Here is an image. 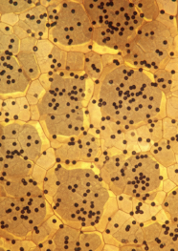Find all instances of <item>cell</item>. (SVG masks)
Listing matches in <instances>:
<instances>
[{"instance_id": "cell-1", "label": "cell", "mask_w": 178, "mask_h": 251, "mask_svg": "<svg viewBox=\"0 0 178 251\" xmlns=\"http://www.w3.org/2000/svg\"><path fill=\"white\" fill-rule=\"evenodd\" d=\"M103 61L92 99L104 119L130 130L167 117L166 97L149 72L128 66L120 54H105Z\"/></svg>"}, {"instance_id": "cell-2", "label": "cell", "mask_w": 178, "mask_h": 251, "mask_svg": "<svg viewBox=\"0 0 178 251\" xmlns=\"http://www.w3.org/2000/svg\"><path fill=\"white\" fill-rule=\"evenodd\" d=\"M59 188L51 206L64 224L81 230L96 229L111 192L102 180L98 169L91 167H53Z\"/></svg>"}, {"instance_id": "cell-3", "label": "cell", "mask_w": 178, "mask_h": 251, "mask_svg": "<svg viewBox=\"0 0 178 251\" xmlns=\"http://www.w3.org/2000/svg\"><path fill=\"white\" fill-rule=\"evenodd\" d=\"M93 27V44L110 53L125 51L145 22L133 1L83 0Z\"/></svg>"}, {"instance_id": "cell-4", "label": "cell", "mask_w": 178, "mask_h": 251, "mask_svg": "<svg viewBox=\"0 0 178 251\" xmlns=\"http://www.w3.org/2000/svg\"><path fill=\"white\" fill-rule=\"evenodd\" d=\"M46 7L51 42L65 51L93 50V27L81 1H50Z\"/></svg>"}, {"instance_id": "cell-5", "label": "cell", "mask_w": 178, "mask_h": 251, "mask_svg": "<svg viewBox=\"0 0 178 251\" xmlns=\"http://www.w3.org/2000/svg\"><path fill=\"white\" fill-rule=\"evenodd\" d=\"M177 36L158 20L145 21L120 54L128 66L153 73L164 69L171 58L178 56L175 50Z\"/></svg>"}, {"instance_id": "cell-6", "label": "cell", "mask_w": 178, "mask_h": 251, "mask_svg": "<svg viewBox=\"0 0 178 251\" xmlns=\"http://www.w3.org/2000/svg\"><path fill=\"white\" fill-rule=\"evenodd\" d=\"M53 214L51 203L43 194L21 199L0 195V236L28 239L36 226Z\"/></svg>"}, {"instance_id": "cell-7", "label": "cell", "mask_w": 178, "mask_h": 251, "mask_svg": "<svg viewBox=\"0 0 178 251\" xmlns=\"http://www.w3.org/2000/svg\"><path fill=\"white\" fill-rule=\"evenodd\" d=\"M162 180L160 164L149 152H141L125 159L118 179L107 188L113 196L125 194L141 200L146 194L158 191Z\"/></svg>"}, {"instance_id": "cell-8", "label": "cell", "mask_w": 178, "mask_h": 251, "mask_svg": "<svg viewBox=\"0 0 178 251\" xmlns=\"http://www.w3.org/2000/svg\"><path fill=\"white\" fill-rule=\"evenodd\" d=\"M0 124V144L8 154L20 155L36 162L42 151L51 146L39 122Z\"/></svg>"}, {"instance_id": "cell-9", "label": "cell", "mask_w": 178, "mask_h": 251, "mask_svg": "<svg viewBox=\"0 0 178 251\" xmlns=\"http://www.w3.org/2000/svg\"><path fill=\"white\" fill-rule=\"evenodd\" d=\"M39 81L46 92L59 96H65L84 102L87 106L93 96L94 82L83 72H68L65 70L58 73L41 74Z\"/></svg>"}, {"instance_id": "cell-10", "label": "cell", "mask_w": 178, "mask_h": 251, "mask_svg": "<svg viewBox=\"0 0 178 251\" xmlns=\"http://www.w3.org/2000/svg\"><path fill=\"white\" fill-rule=\"evenodd\" d=\"M43 131L56 148L61 143L79 137L89 125L87 108L61 115H50L39 121Z\"/></svg>"}, {"instance_id": "cell-11", "label": "cell", "mask_w": 178, "mask_h": 251, "mask_svg": "<svg viewBox=\"0 0 178 251\" xmlns=\"http://www.w3.org/2000/svg\"><path fill=\"white\" fill-rule=\"evenodd\" d=\"M31 80L21 69L16 55L0 56V98L23 97Z\"/></svg>"}, {"instance_id": "cell-12", "label": "cell", "mask_w": 178, "mask_h": 251, "mask_svg": "<svg viewBox=\"0 0 178 251\" xmlns=\"http://www.w3.org/2000/svg\"><path fill=\"white\" fill-rule=\"evenodd\" d=\"M20 40L25 38L48 39V12L41 1L36 6L19 15L18 24L13 27Z\"/></svg>"}, {"instance_id": "cell-13", "label": "cell", "mask_w": 178, "mask_h": 251, "mask_svg": "<svg viewBox=\"0 0 178 251\" xmlns=\"http://www.w3.org/2000/svg\"><path fill=\"white\" fill-rule=\"evenodd\" d=\"M33 52L41 74L64 70L67 51L58 47L49 39H37Z\"/></svg>"}, {"instance_id": "cell-14", "label": "cell", "mask_w": 178, "mask_h": 251, "mask_svg": "<svg viewBox=\"0 0 178 251\" xmlns=\"http://www.w3.org/2000/svg\"><path fill=\"white\" fill-rule=\"evenodd\" d=\"M36 107L39 113L40 121L50 115H61L72 111L84 109L88 106L84 102L69 97L59 96L46 92L36 104Z\"/></svg>"}, {"instance_id": "cell-15", "label": "cell", "mask_w": 178, "mask_h": 251, "mask_svg": "<svg viewBox=\"0 0 178 251\" xmlns=\"http://www.w3.org/2000/svg\"><path fill=\"white\" fill-rule=\"evenodd\" d=\"M41 194L42 187L32 175L16 179L0 176V195L21 199Z\"/></svg>"}, {"instance_id": "cell-16", "label": "cell", "mask_w": 178, "mask_h": 251, "mask_svg": "<svg viewBox=\"0 0 178 251\" xmlns=\"http://www.w3.org/2000/svg\"><path fill=\"white\" fill-rule=\"evenodd\" d=\"M103 236L106 244L118 247L119 250L124 246L142 247L144 244L143 224L137 222L131 216L115 233L112 235L103 234Z\"/></svg>"}, {"instance_id": "cell-17", "label": "cell", "mask_w": 178, "mask_h": 251, "mask_svg": "<svg viewBox=\"0 0 178 251\" xmlns=\"http://www.w3.org/2000/svg\"><path fill=\"white\" fill-rule=\"evenodd\" d=\"M31 122V105L25 96L8 98L3 100L0 123Z\"/></svg>"}, {"instance_id": "cell-18", "label": "cell", "mask_w": 178, "mask_h": 251, "mask_svg": "<svg viewBox=\"0 0 178 251\" xmlns=\"http://www.w3.org/2000/svg\"><path fill=\"white\" fill-rule=\"evenodd\" d=\"M144 251H178V226L170 220L162 224V230L158 238L143 246Z\"/></svg>"}, {"instance_id": "cell-19", "label": "cell", "mask_w": 178, "mask_h": 251, "mask_svg": "<svg viewBox=\"0 0 178 251\" xmlns=\"http://www.w3.org/2000/svg\"><path fill=\"white\" fill-rule=\"evenodd\" d=\"M77 140L81 148L82 163L92 164L96 162V160L102 154V144L100 138L89 129V125L82 134L77 137Z\"/></svg>"}, {"instance_id": "cell-20", "label": "cell", "mask_w": 178, "mask_h": 251, "mask_svg": "<svg viewBox=\"0 0 178 251\" xmlns=\"http://www.w3.org/2000/svg\"><path fill=\"white\" fill-rule=\"evenodd\" d=\"M35 164V162L30 161L20 155L7 153L0 176L12 179L30 176L32 175Z\"/></svg>"}, {"instance_id": "cell-21", "label": "cell", "mask_w": 178, "mask_h": 251, "mask_svg": "<svg viewBox=\"0 0 178 251\" xmlns=\"http://www.w3.org/2000/svg\"><path fill=\"white\" fill-rule=\"evenodd\" d=\"M55 149L56 162L58 164L75 167L79 166L81 162V148L77 138L68 140L59 144Z\"/></svg>"}, {"instance_id": "cell-22", "label": "cell", "mask_w": 178, "mask_h": 251, "mask_svg": "<svg viewBox=\"0 0 178 251\" xmlns=\"http://www.w3.org/2000/svg\"><path fill=\"white\" fill-rule=\"evenodd\" d=\"M81 232V229L63 223L52 238L56 246V251H80L79 239Z\"/></svg>"}, {"instance_id": "cell-23", "label": "cell", "mask_w": 178, "mask_h": 251, "mask_svg": "<svg viewBox=\"0 0 178 251\" xmlns=\"http://www.w3.org/2000/svg\"><path fill=\"white\" fill-rule=\"evenodd\" d=\"M63 222L54 213L48 219H46L43 223L36 226L29 236V240H31L36 247L41 245L42 243L53 238L54 234L61 226Z\"/></svg>"}, {"instance_id": "cell-24", "label": "cell", "mask_w": 178, "mask_h": 251, "mask_svg": "<svg viewBox=\"0 0 178 251\" xmlns=\"http://www.w3.org/2000/svg\"><path fill=\"white\" fill-rule=\"evenodd\" d=\"M20 39L16 36L13 27L0 22V56L16 55L19 52Z\"/></svg>"}, {"instance_id": "cell-25", "label": "cell", "mask_w": 178, "mask_h": 251, "mask_svg": "<svg viewBox=\"0 0 178 251\" xmlns=\"http://www.w3.org/2000/svg\"><path fill=\"white\" fill-rule=\"evenodd\" d=\"M149 153L154 160L164 167H168L177 162V155L168 140L162 139L158 143L153 144Z\"/></svg>"}, {"instance_id": "cell-26", "label": "cell", "mask_w": 178, "mask_h": 251, "mask_svg": "<svg viewBox=\"0 0 178 251\" xmlns=\"http://www.w3.org/2000/svg\"><path fill=\"white\" fill-rule=\"evenodd\" d=\"M17 58L21 69L31 81L38 79L41 72L33 50H19Z\"/></svg>"}, {"instance_id": "cell-27", "label": "cell", "mask_w": 178, "mask_h": 251, "mask_svg": "<svg viewBox=\"0 0 178 251\" xmlns=\"http://www.w3.org/2000/svg\"><path fill=\"white\" fill-rule=\"evenodd\" d=\"M105 245L106 243L102 232L97 229L82 230L79 239V251H103Z\"/></svg>"}, {"instance_id": "cell-28", "label": "cell", "mask_w": 178, "mask_h": 251, "mask_svg": "<svg viewBox=\"0 0 178 251\" xmlns=\"http://www.w3.org/2000/svg\"><path fill=\"white\" fill-rule=\"evenodd\" d=\"M104 71L103 55L92 50L85 54V73L94 83L100 79Z\"/></svg>"}, {"instance_id": "cell-29", "label": "cell", "mask_w": 178, "mask_h": 251, "mask_svg": "<svg viewBox=\"0 0 178 251\" xmlns=\"http://www.w3.org/2000/svg\"><path fill=\"white\" fill-rule=\"evenodd\" d=\"M36 3L35 0H0V16L8 14L19 16L35 7Z\"/></svg>"}, {"instance_id": "cell-30", "label": "cell", "mask_w": 178, "mask_h": 251, "mask_svg": "<svg viewBox=\"0 0 178 251\" xmlns=\"http://www.w3.org/2000/svg\"><path fill=\"white\" fill-rule=\"evenodd\" d=\"M162 208L170 221L175 224L178 220V186L166 194L162 202Z\"/></svg>"}, {"instance_id": "cell-31", "label": "cell", "mask_w": 178, "mask_h": 251, "mask_svg": "<svg viewBox=\"0 0 178 251\" xmlns=\"http://www.w3.org/2000/svg\"><path fill=\"white\" fill-rule=\"evenodd\" d=\"M138 12L142 16L145 21L156 20L159 16V8L157 1L153 0H136L133 1Z\"/></svg>"}, {"instance_id": "cell-32", "label": "cell", "mask_w": 178, "mask_h": 251, "mask_svg": "<svg viewBox=\"0 0 178 251\" xmlns=\"http://www.w3.org/2000/svg\"><path fill=\"white\" fill-rule=\"evenodd\" d=\"M152 78L159 89L163 92L166 98L172 97L173 95V74L165 70L159 69L151 74Z\"/></svg>"}, {"instance_id": "cell-33", "label": "cell", "mask_w": 178, "mask_h": 251, "mask_svg": "<svg viewBox=\"0 0 178 251\" xmlns=\"http://www.w3.org/2000/svg\"><path fill=\"white\" fill-rule=\"evenodd\" d=\"M64 70L68 72L85 71V54L78 51H67Z\"/></svg>"}, {"instance_id": "cell-34", "label": "cell", "mask_w": 178, "mask_h": 251, "mask_svg": "<svg viewBox=\"0 0 178 251\" xmlns=\"http://www.w3.org/2000/svg\"><path fill=\"white\" fill-rule=\"evenodd\" d=\"M130 217L131 215L129 213H126L125 211L118 209L113 215L109 218L107 226H106L105 231L103 232V234L112 235V234L115 233Z\"/></svg>"}, {"instance_id": "cell-35", "label": "cell", "mask_w": 178, "mask_h": 251, "mask_svg": "<svg viewBox=\"0 0 178 251\" xmlns=\"http://www.w3.org/2000/svg\"><path fill=\"white\" fill-rule=\"evenodd\" d=\"M45 93L46 90L43 87L39 79H35L30 82L29 87L25 94V98L27 99L29 104L31 106H34L38 103V101L45 95Z\"/></svg>"}, {"instance_id": "cell-36", "label": "cell", "mask_w": 178, "mask_h": 251, "mask_svg": "<svg viewBox=\"0 0 178 251\" xmlns=\"http://www.w3.org/2000/svg\"><path fill=\"white\" fill-rule=\"evenodd\" d=\"M59 188V181L54 172L53 167L49 169L45 175L42 183V192L45 198L48 200L49 202L52 201L55 193Z\"/></svg>"}, {"instance_id": "cell-37", "label": "cell", "mask_w": 178, "mask_h": 251, "mask_svg": "<svg viewBox=\"0 0 178 251\" xmlns=\"http://www.w3.org/2000/svg\"><path fill=\"white\" fill-rule=\"evenodd\" d=\"M163 139L172 143L178 142V120H173L168 117L162 120Z\"/></svg>"}, {"instance_id": "cell-38", "label": "cell", "mask_w": 178, "mask_h": 251, "mask_svg": "<svg viewBox=\"0 0 178 251\" xmlns=\"http://www.w3.org/2000/svg\"><path fill=\"white\" fill-rule=\"evenodd\" d=\"M161 230H162V224L160 222H154L149 225L144 226L143 224V232H144V244L148 245L153 241H155L158 236L160 235Z\"/></svg>"}, {"instance_id": "cell-39", "label": "cell", "mask_w": 178, "mask_h": 251, "mask_svg": "<svg viewBox=\"0 0 178 251\" xmlns=\"http://www.w3.org/2000/svg\"><path fill=\"white\" fill-rule=\"evenodd\" d=\"M35 163L47 171L54 167L57 164V162H56L55 149L53 147L50 146L47 149L43 150Z\"/></svg>"}, {"instance_id": "cell-40", "label": "cell", "mask_w": 178, "mask_h": 251, "mask_svg": "<svg viewBox=\"0 0 178 251\" xmlns=\"http://www.w3.org/2000/svg\"><path fill=\"white\" fill-rule=\"evenodd\" d=\"M166 115L173 120H178V98L169 97L166 100Z\"/></svg>"}, {"instance_id": "cell-41", "label": "cell", "mask_w": 178, "mask_h": 251, "mask_svg": "<svg viewBox=\"0 0 178 251\" xmlns=\"http://www.w3.org/2000/svg\"><path fill=\"white\" fill-rule=\"evenodd\" d=\"M115 197L117 200L119 209L130 214L133 208V198L129 197L125 194H121Z\"/></svg>"}, {"instance_id": "cell-42", "label": "cell", "mask_w": 178, "mask_h": 251, "mask_svg": "<svg viewBox=\"0 0 178 251\" xmlns=\"http://www.w3.org/2000/svg\"><path fill=\"white\" fill-rule=\"evenodd\" d=\"M159 11L176 17L178 13V1H157Z\"/></svg>"}, {"instance_id": "cell-43", "label": "cell", "mask_w": 178, "mask_h": 251, "mask_svg": "<svg viewBox=\"0 0 178 251\" xmlns=\"http://www.w3.org/2000/svg\"><path fill=\"white\" fill-rule=\"evenodd\" d=\"M46 173H47V170H45V169H43L42 167H40V166L35 164V167H34L33 172H32V177L36 179V181L38 182V184H39L41 187H42L43 179L45 178Z\"/></svg>"}, {"instance_id": "cell-44", "label": "cell", "mask_w": 178, "mask_h": 251, "mask_svg": "<svg viewBox=\"0 0 178 251\" xmlns=\"http://www.w3.org/2000/svg\"><path fill=\"white\" fill-rule=\"evenodd\" d=\"M19 20V16L15 14H8V15H2L0 16V22L7 24L11 27H14L18 24Z\"/></svg>"}, {"instance_id": "cell-45", "label": "cell", "mask_w": 178, "mask_h": 251, "mask_svg": "<svg viewBox=\"0 0 178 251\" xmlns=\"http://www.w3.org/2000/svg\"><path fill=\"white\" fill-rule=\"evenodd\" d=\"M6 156H7V152L5 151V149L2 146V144H0V175H1L2 170H3V166H4V162H5Z\"/></svg>"}, {"instance_id": "cell-46", "label": "cell", "mask_w": 178, "mask_h": 251, "mask_svg": "<svg viewBox=\"0 0 178 251\" xmlns=\"http://www.w3.org/2000/svg\"><path fill=\"white\" fill-rule=\"evenodd\" d=\"M176 187H177V185H176L171 179H166V180L164 181V191H165L166 193L172 191V190H173L174 188H176Z\"/></svg>"}, {"instance_id": "cell-47", "label": "cell", "mask_w": 178, "mask_h": 251, "mask_svg": "<svg viewBox=\"0 0 178 251\" xmlns=\"http://www.w3.org/2000/svg\"><path fill=\"white\" fill-rule=\"evenodd\" d=\"M3 99L0 98V116H1V112H2V105H3Z\"/></svg>"}, {"instance_id": "cell-48", "label": "cell", "mask_w": 178, "mask_h": 251, "mask_svg": "<svg viewBox=\"0 0 178 251\" xmlns=\"http://www.w3.org/2000/svg\"><path fill=\"white\" fill-rule=\"evenodd\" d=\"M176 20H177V27H178V13H177V16H176Z\"/></svg>"}, {"instance_id": "cell-49", "label": "cell", "mask_w": 178, "mask_h": 251, "mask_svg": "<svg viewBox=\"0 0 178 251\" xmlns=\"http://www.w3.org/2000/svg\"><path fill=\"white\" fill-rule=\"evenodd\" d=\"M0 133H1V124H0Z\"/></svg>"}]
</instances>
